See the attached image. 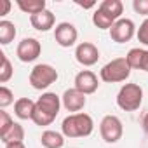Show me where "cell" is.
Instances as JSON below:
<instances>
[{
    "mask_svg": "<svg viewBox=\"0 0 148 148\" xmlns=\"http://www.w3.org/2000/svg\"><path fill=\"white\" fill-rule=\"evenodd\" d=\"M77 5H80V7H84V9H91V7H94L96 4H94V2H89V4H84V2H77Z\"/></svg>",
    "mask_w": 148,
    "mask_h": 148,
    "instance_id": "obj_30",
    "label": "cell"
},
{
    "mask_svg": "<svg viewBox=\"0 0 148 148\" xmlns=\"http://www.w3.org/2000/svg\"><path fill=\"white\" fill-rule=\"evenodd\" d=\"M0 139L4 141V145H7V143H19V141H23V139H25V129H23V125H21L19 122H14V125L11 127V131H9L5 136H2Z\"/></svg>",
    "mask_w": 148,
    "mask_h": 148,
    "instance_id": "obj_20",
    "label": "cell"
},
{
    "mask_svg": "<svg viewBox=\"0 0 148 148\" xmlns=\"http://www.w3.org/2000/svg\"><path fill=\"white\" fill-rule=\"evenodd\" d=\"M143 129H145V132L148 134V113L143 117Z\"/></svg>",
    "mask_w": 148,
    "mask_h": 148,
    "instance_id": "obj_31",
    "label": "cell"
},
{
    "mask_svg": "<svg viewBox=\"0 0 148 148\" xmlns=\"http://www.w3.org/2000/svg\"><path fill=\"white\" fill-rule=\"evenodd\" d=\"M61 103H63V106H64L68 112L79 113V112L86 106L87 99H86V94H82V92L77 91L75 87H71V89H66V91L63 92V96H61Z\"/></svg>",
    "mask_w": 148,
    "mask_h": 148,
    "instance_id": "obj_12",
    "label": "cell"
},
{
    "mask_svg": "<svg viewBox=\"0 0 148 148\" xmlns=\"http://www.w3.org/2000/svg\"><path fill=\"white\" fill-rule=\"evenodd\" d=\"M58 77H59L58 70L54 66L42 63V64H35L33 70L30 71V84L37 91H44L49 86H52L58 80Z\"/></svg>",
    "mask_w": 148,
    "mask_h": 148,
    "instance_id": "obj_5",
    "label": "cell"
},
{
    "mask_svg": "<svg viewBox=\"0 0 148 148\" xmlns=\"http://www.w3.org/2000/svg\"><path fill=\"white\" fill-rule=\"evenodd\" d=\"M132 9L136 14L148 18V0H132Z\"/></svg>",
    "mask_w": 148,
    "mask_h": 148,
    "instance_id": "obj_26",
    "label": "cell"
},
{
    "mask_svg": "<svg viewBox=\"0 0 148 148\" xmlns=\"http://www.w3.org/2000/svg\"><path fill=\"white\" fill-rule=\"evenodd\" d=\"M12 125H14V120L11 119V115L5 110H2V112H0V138L5 136L11 131Z\"/></svg>",
    "mask_w": 148,
    "mask_h": 148,
    "instance_id": "obj_23",
    "label": "cell"
},
{
    "mask_svg": "<svg viewBox=\"0 0 148 148\" xmlns=\"http://www.w3.org/2000/svg\"><path fill=\"white\" fill-rule=\"evenodd\" d=\"M61 98L56 94V92H44L38 99H37V106H35V112H33V122L40 127H45V125H51L54 122V119L58 117L59 113V108H61Z\"/></svg>",
    "mask_w": 148,
    "mask_h": 148,
    "instance_id": "obj_1",
    "label": "cell"
},
{
    "mask_svg": "<svg viewBox=\"0 0 148 148\" xmlns=\"http://www.w3.org/2000/svg\"><path fill=\"white\" fill-rule=\"evenodd\" d=\"M30 23H32V26H33L35 30H38V32H49V30L54 26L56 18H54V14H52L49 9H45V11H42V12H37V14L30 16Z\"/></svg>",
    "mask_w": 148,
    "mask_h": 148,
    "instance_id": "obj_13",
    "label": "cell"
},
{
    "mask_svg": "<svg viewBox=\"0 0 148 148\" xmlns=\"http://www.w3.org/2000/svg\"><path fill=\"white\" fill-rule=\"evenodd\" d=\"M98 7L103 12H106L108 16H112L115 21H119L120 16H122V12H124V4L120 2V0H103Z\"/></svg>",
    "mask_w": 148,
    "mask_h": 148,
    "instance_id": "obj_16",
    "label": "cell"
},
{
    "mask_svg": "<svg viewBox=\"0 0 148 148\" xmlns=\"http://www.w3.org/2000/svg\"><path fill=\"white\" fill-rule=\"evenodd\" d=\"M99 134L106 143H110V145L117 143L124 134L122 120L117 115H105L99 122Z\"/></svg>",
    "mask_w": 148,
    "mask_h": 148,
    "instance_id": "obj_6",
    "label": "cell"
},
{
    "mask_svg": "<svg viewBox=\"0 0 148 148\" xmlns=\"http://www.w3.org/2000/svg\"><path fill=\"white\" fill-rule=\"evenodd\" d=\"M136 33V25L132 19L127 18H120L119 21H115V25L110 28V37L113 42L117 44H125L129 42Z\"/></svg>",
    "mask_w": 148,
    "mask_h": 148,
    "instance_id": "obj_7",
    "label": "cell"
},
{
    "mask_svg": "<svg viewBox=\"0 0 148 148\" xmlns=\"http://www.w3.org/2000/svg\"><path fill=\"white\" fill-rule=\"evenodd\" d=\"M35 106H37V101H33L30 98H19L14 103V113L21 120H32L33 119Z\"/></svg>",
    "mask_w": 148,
    "mask_h": 148,
    "instance_id": "obj_14",
    "label": "cell"
},
{
    "mask_svg": "<svg viewBox=\"0 0 148 148\" xmlns=\"http://www.w3.org/2000/svg\"><path fill=\"white\" fill-rule=\"evenodd\" d=\"M131 75V66L127 63L125 58H115L110 63H106L101 71H99V77L103 82L108 84H117V82H125Z\"/></svg>",
    "mask_w": 148,
    "mask_h": 148,
    "instance_id": "obj_3",
    "label": "cell"
},
{
    "mask_svg": "<svg viewBox=\"0 0 148 148\" xmlns=\"http://www.w3.org/2000/svg\"><path fill=\"white\" fill-rule=\"evenodd\" d=\"M143 103V89L138 84H124L117 94V105L124 112H136Z\"/></svg>",
    "mask_w": 148,
    "mask_h": 148,
    "instance_id": "obj_4",
    "label": "cell"
},
{
    "mask_svg": "<svg viewBox=\"0 0 148 148\" xmlns=\"http://www.w3.org/2000/svg\"><path fill=\"white\" fill-rule=\"evenodd\" d=\"M16 5L23 12H26L30 16H33V14L42 12V11L47 9L45 7V0H16Z\"/></svg>",
    "mask_w": 148,
    "mask_h": 148,
    "instance_id": "obj_17",
    "label": "cell"
},
{
    "mask_svg": "<svg viewBox=\"0 0 148 148\" xmlns=\"http://www.w3.org/2000/svg\"><path fill=\"white\" fill-rule=\"evenodd\" d=\"M0 56H2V68H0V84H5V82L11 80L14 70H12V64H11V61L7 59V56H5L4 52H0Z\"/></svg>",
    "mask_w": 148,
    "mask_h": 148,
    "instance_id": "obj_22",
    "label": "cell"
},
{
    "mask_svg": "<svg viewBox=\"0 0 148 148\" xmlns=\"http://www.w3.org/2000/svg\"><path fill=\"white\" fill-rule=\"evenodd\" d=\"M79 38V32L75 28V25H71L68 21H63L59 25H56L54 28V40L58 45L61 47H71V45H75Z\"/></svg>",
    "mask_w": 148,
    "mask_h": 148,
    "instance_id": "obj_9",
    "label": "cell"
},
{
    "mask_svg": "<svg viewBox=\"0 0 148 148\" xmlns=\"http://www.w3.org/2000/svg\"><path fill=\"white\" fill-rule=\"evenodd\" d=\"M40 143L44 148H63L64 146V136L58 131H44L40 136Z\"/></svg>",
    "mask_w": 148,
    "mask_h": 148,
    "instance_id": "obj_15",
    "label": "cell"
},
{
    "mask_svg": "<svg viewBox=\"0 0 148 148\" xmlns=\"http://www.w3.org/2000/svg\"><path fill=\"white\" fill-rule=\"evenodd\" d=\"M139 70H143V71L148 73V51L146 49H145V54H143V61H141V68Z\"/></svg>",
    "mask_w": 148,
    "mask_h": 148,
    "instance_id": "obj_28",
    "label": "cell"
},
{
    "mask_svg": "<svg viewBox=\"0 0 148 148\" xmlns=\"http://www.w3.org/2000/svg\"><path fill=\"white\" fill-rule=\"evenodd\" d=\"M77 91H80L82 94L89 96V94H94L99 87V82H98V77H96V73L91 71V70H82L79 71L77 75H75V82H73Z\"/></svg>",
    "mask_w": 148,
    "mask_h": 148,
    "instance_id": "obj_10",
    "label": "cell"
},
{
    "mask_svg": "<svg viewBox=\"0 0 148 148\" xmlns=\"http://www.w3.org/2000/svg\"><path fill=\"white\" fill-rule=\"evenodd\" d=\"M11 7H12L11 0H0V16H7Z\"/></svg>",
    "mask_w": 148,
    "mask_h": 148,
    "instance_id": "obj_27",
    "label": "cell"
},
{
    "mask_svg": "<svg viewBox=\"0 0 148 148\" xmlns=\"http://www.w3.org/2000/svg\"><path fill=\"white\" fill-rule=\"evenodd\" d=\"M75 59L82 64V66H92L98 63L99 59V51L94 44L91 42H82L77 45L75 49Z\"/></svg>",
    "mask_w": 148,
    "mask_h": 148,
    "instance_id": "obj_11",
    "label": "cell"
},
{
    "mask_svg": "<svg viewBox=\"0 0 148 148\" xmlns=\"http://www.w3.org/2000/svg\"><path fill=\"white\" fill-rule=\"evenodd\" d=\"M40 52H42V45H40V42H38L37 38H33V37L23 38V40L18 44V47H16V56H18V59L23 61V63H32V61H35V59L40 56Z\"/></svg>",
    "mask_w": 148,
    "mask_h": 148,
    "instance_id": "obj_8",
    "label": "cell"
},
{
    "mask_svg": "<svg viewBox=\"0 0 148 148\" xmlns=\"http://www.w3.org/2000/svg\"><path fill=\"white\" fill-rule=\"evenodd\" d=\"M94 131V120L89 113L79 112L68 115L61 124V132L64 138H86Z\"/></svg>",
    "mask_w": 148,
    "mask_h": 148,
    "instance_id": "obj_2",
    "label": "cell"
},
{
    "mask_svg": "<svg viewBox=\"0 0 148 148\" xmlns=\"http://www.w3.org/2000/svg\"><path fill=\"white\" fill-rule=\"evenodd\" d=\"M16 25L12 21H7V19H2L0 21V44L2 45H7L11 44L14 38H16Z\"/></svg>",
    "mask_w": 148,
    "mask_h": 148,
    "instance_id": "obj_18",
    "label": "cell"
},
{
    "mask_svg": "<svg viewBox=\"0 0 148 148\" xmlns=\"http://www.w3.org/2000/svg\"><path fill=\"white\" fill-rule=\"evenodd\" d=\"M138 40L143 44V45H148V18L139 25V28H138Z\"/></svg>",
    "mask_w": 148,
    "mask_h": 148,
    "instance_id": "obj_25",
    "label": "cell"
},
{
    "mask_svg": "<svg viewBox=\"0 0 148 148\" xmlns=\"http://www.w3.org/2000/svg\"><path fill=\"white\" fill-rule=\"evenodd\" d=\"M14 103V92L9 89V87H5V86H2L0 87V108L2 110H5L9 105H12Z\"/></svg>",
    "mask_w": 148,
    "mask_h": 148,
    "instance_id": "obj_24",
    "label": "cell"
},
{
    "mask_svg": "<svg viewBox=\"0 0 148 148\" xmlns=\"http://www.w3.org/2000/svg\"><path fill=\"white\" fill-rule=\"evenodd\" d=\"M143 54H145V49H141V47H134V49H131V51L127 52L125 59H127L131 70H139V68H141Z\"/></svg>",
    "mask_w": 148,
    "mask_h": 148,
    "instance_id": "obj_21",
    "label": "cell"
},
{
    "mask_svg": "<svg viewBox=\"0 0 148 148\" xmlns=\"http://www.w3.org/2000/svg\"><path fill=\"white\" fill-rule=\"evenodd\" d=\"M5 148H26V146H25L23 141H19V143H7Z\"/></svg>",
    "mask_w": 148,
    "mask_h": 148,
    "instance_id": "obj_29",
    "label": "cell"
},
{
    "mask_svg": "<svg viewBox=\"0 0 148 148\" xmlns=\"http://www.w3.org/2000/svg\"><path fill=\"white\" fill-rule=\"evenodd\" d=\"M92 23H94V26H98L99 30H110L113 25H115V19L112 18V16H108L106 12H103L99 7L94 11V14H92Z\"/></svg>",
    "mask_w": 148,
    "mask_h": 148,
    "instance_id": "obj_19",
    "label": "cell"
}]
</instances>
